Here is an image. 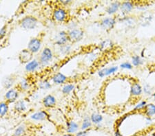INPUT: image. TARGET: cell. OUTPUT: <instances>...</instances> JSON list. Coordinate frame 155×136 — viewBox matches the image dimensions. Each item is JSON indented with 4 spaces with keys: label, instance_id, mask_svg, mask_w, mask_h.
<instances>
[{
    "label": "cell",
    "instance_id": "1",
    "mask_svg": "<svg viewBox=\"0 0 155 136\" xmlns=\"http://www.w3.org/2000/svg\"><path fill=\"white\" fill-rule=\"evenodd\" d=\"M19 24L20 26L25 30H33L38 25V20L35 17L27 15L20 19Z\"/></svg>",
    "mask_w": 155,
    "mask_h": 136
},
{
    "label": "cell",
    "instance_id": "2",
    "mask_svg": "<svg viewBox=\"0 0 155 136\" xmlns=\"http://www.w3.org/2000/svg\"><path fill=\"white\" fill-rule=\"evenodd\" d=\"M69 41L72 43H76L81 41L84 36V32L81 29L74 28L68 32Z\"/></svg>",
    "mask_w": 155,
    "mask_h": 136
},
{
    "label": "cell",
    "instance_id": "3",
    "mask_svg": "<svg viewBox=\"0 0 155 136\" xmlns=\"http://www.w3.org/2000/svg\"><path fill=\"white\" fill-rule=\"evenodd\" d=\"M53 59V54L51 49L49 48H45L42 50L41 55L39 57V63L42 65H47L51 62Z\"/></svg>",
    "mask_w": 155,
    "mask_h": 136
},
{
    "label": "cell",
    "instance_id": "4",
    "mask_svg": "<svg viewBox=\"0 0 155 136\" xmlns=\"http://www.w3.org/2000/svg\"><path fill=\"white\" fill-rule=\"evenodd\" d=\"M41 39L39 37H34L32 38L28 44V48L27 49L31 51L32 54H35L38 52L41 48Z\"/></svg>",
    "mask_w": 155,
    "mask_h": 136
},
{
    "label": "cell",
    "instance_id": "5",
    "mask_svg": "<svg viewBox=\"0 0 155 136\" xmlns=\"http://www.w3.org/2000/svg\"><path fill=\"white\" fill-rule=\"evenodd\" d=\"M19 61L22 64L28 63L30 61L32 60L33 58V54L31 51H29L28 49H24L20 52L19 54Z\"/></svg>",
    "mask_w": 155,
    "mask_h": 136
},
{
    "label": "cell",
    "instance_id": "6",
    "mask_svg": "<svg viewBox=\"0 0 155 136\" xmlns=\"http://www.w3.org/2000/svg\"><path fill=\"white\" fill-rule=\"evenodd\" d=\"M53 18L57 22H64L67 18V12L63 8H57L53 11Z\"/></svg>",
    "mask_w": 155,
    "mask_h": 136
},
{
    "label": "cell",
    "instance_id": "7",
    "mask_svg": "<svg viewBox=\"0 0 155 136\" xmlns=\"http://www.w3.org/2000/svg\"><path fill=\"white\" fill-rule=\"evenodd\" d=\"M69 41L68 32L61 31L57 34L55 38H54V43L59 46H64L67 44V42Z\"/></svg>",
    "mask_w": 155,
    "mask_h": 136
},
{
    "label": "cell",
    "instance_id": "8",
    "mask_svg": "<svg viewBox=\"0 0 155 136\" xmlns=\"http://www.w3.org/2000/svg\"><path fill=\"white\" fill-rule=\"evenodd\" d=\"M19 97V90L15 88H11L6 93L5 98L8 103H13L17 101Z\"/></svg>",
    "mask_w": 155,
    "mask_h": 136
},
{
    "label": "cell",
    "instance_id": "9",
    "mask_svg": "<svg viewBox=\"0 0 155 136\" xmlns=\"http://www.w3.org/2000/svg\"><path fill=\"white\" fill-rule=\"evenodd\" d=\"M116 21L115 19L112 17H106V18H104L102 19L101 21V24H100V26L104 30H111L113 28V27L115 25Z\"/></svg>",
    "mask_w": 155,
    "mask_h": 136
},
{
    "label": "cell",
    "instance_id": "10",
    "mask_svg": "<svg viewBox=\"0 0 155 136\" xmlns=\"http://www.w3.org/2000/svg\"><path fill=\"white\" fill-rule=\"evenodd\" d=\"M42 103H43V105L45 107L52 108L56 105V98H54V96L48 94L44 98L43 100H42Z\"/></svg>",
    "mask_w": 155,
    "mask_h": 136
},
{
    "label": "cell",
    "instance_id": "11",
    "mask_svg": "<svg viewBox=\"0 0 155 136\" xmlns=\"http://www.w3.org/2000/svg\"><path fill=\"white\" fill-rule=\"evenodd\" d=\"M48 118V115L45 111H39L35 112L31 115L32 120L35 121H43L46 120Z\"/></svg>",
    "mask_w": 155,
    "mask_h": 136
},
{
    "label": "cell",
    "instance_id": "12",
    "mask_svg": "<svg viewBox=\"0 0 155 136\" xmlns=\"http://www.w3.org/2000/svg\"><path fill=\"white\" fill-rule=\"evenodd\" d=\"M117 70H118V68H117V67L112 66V67H110V68L102 69L101 70H100L99 71L98 74L100 77L103 78V77H105V76H109L112 74L116 72Z\"/></svg>",
    "mask_w": 155,
    "mask_h": 136
},
{
    "label": "cell",
    "instance_id": "13",
    "mask_svg": "<svg viewBox=\"0 0 155 136\" xmlns=\"http://www.w3.org/2000/svg\"><path fill=\"white\" fill-rule=\"evenodd\" d=\"M14 109L16 111V112L19 113H24L27 109L26 103H25L24 101L22 100H17L16 102L15 103Z\"/></svg>",
    "mask_w": 155,
    "mask_h": 136
},
{
    "label": "cell",
    "instance_id": "14",
    "mask_svg": "<svg viewBox=\"0 0 155 136\" xmlns=\"http://www.w3.org/2000/svg\"><path fill=\"white\" fill-rule=\"evenodd\" d=\"M67 79H68V77L61 72H57L52 78L53 83L55 84H58V85L64 83L67 81Z\"/></svg>",
    "mask_w": 155,
    "mask_h": 136
},
{
    "label": "cell",
    "instance_id": "15",
    "mask_svg": "<svg viewBox=\"0 0 155 136\" xmlns=\"http://www.w3.org/2000/svg\"><path fill=\"white\" fill-rule=\"evenodd\" d=\"M79 128L78 124L76 123L74 121H68L66 124V131L68 133L74 134V133H77Z\"/></svg>",
    "mask_w": 155,
    "mask_h": 136
},
{
    "label": "cell",
    "instance_id": "16",
    "mask_svg": "<svg viewBox=\"0 0 155 136\" xmlns=\"http://www.w3.org/2000/svg\"><path fill=\"white\" fill-rule=\"evenodd\" d=\"M15 81V78L13 76H8L3 79L2 85L5 89L10 90L11 89V87L13 85Z\"/></svg>",
    "mask_w": 155,
    "mask_h": 136
},
{
    "label": "cell",
    "instance_id": "17",
    "mask_svg": "<svg viewBox=\"0 0 155 136\" xmlns=\"http://www.w3.org/2000/svg\"><path fill=\"white\" fill-rule=\"evenodd\" d=\"M39 62L35 59V60H32L28 63H27L26 67H25V69L28 72H32V71H35L39 68Z\"/></svg>",
    "mask_w": 155,
    "mask_h": 136
},
{
    "label": "cell",
    "instance_id": "18",
    "mask_svg": "<svg viewBox=\"0 0 155 136\" xmlns=\"http://www.w3.org/2000/svg\"><path fill=\"white\" fill-rule=\"evenodd\" d=\"M120 6H121V4H120L119 2H112V3L107 8L106 12L110 14H114L118 11L119 8H120Z\"/></svg>",
    "mask_w": 155,
    "mask_h": 136
},
{
    "label": "cell",
    "instance_id": "19",
    "mask_svg": "<svg viewBox=\"0 0 155 136\" xmlns=\"http://www.w3.org/2000/svg\"><path fill=\"white\" fill-rule=\"evenodd\" d=\"M133 4L131 2H124L121 4L120 8L124 13H128L133 9Z\"/></svg>",
    "mask_w": 155,
    "mask_h": 136
},
{
    "label": "cell",
    "instance_id": "20",
    "mask_svg": "<svg viewBox=\"0 0 155 136\" xmlns=\"http://www.w3.org/2000/svg\"><path fill=\"white\" fill-rule=\"evenodd\" d=\"M30 86H31V85H30L29 81L28 79L24 78L19 82L18 85V90L21 91H26L27 90H28Z\"/></svg>",
    "mask_w": 155,
    "mask_h": 136
},
{
    "label": "cell",
    "instance_id": "21",
    "mask_svg": "<svg viewBox=\"0 0 155 136\" xmlns=\"http://www.w3.org/2000/svg\"><path fill=\"white\" fill-rule=\"evenodd\" d=\"M142 93V87L139 83H135L131 87V93L133 96H138Z\"/></svg>",
    "mask_w": 155,
    "mask_h": 136
},
{
    "label": "cell",
    "instance_id": "22",
    "mask_svg": "<svg viewBox=\"0 0 155 136\" xmlns=\"http://www.w3.org/2000/svg\"><path fill=\"white\" fill-rule=\"evenodd\" d=\"M26 127L24 125L19 126L13 133L12 136H24L26 135Z\"/></svg>",
    "mask_w": 155,
    "mask_h": 136
},
{
    "label": "cell",
    "instance_id": "23",
    "mask_svg": "<svg viewBox=\"0 0 155 136\" xmlns=\"http://www.w3.org/2000/svg\"><path fill=\"white\" fill-rule=\"evenodd\" d=\"M145 112H146V115L149 117H151V116L155 115V105L153 104H148V105H146V107H145Z\"/></svg>",
    "mask_w": 155,
    "mask_h": 136
},
{
    "label": "cell",
    "instance_id": "24",
    "mask_svg": "<svg viewBox=\"0 0 155 136\" xmlns=\"http://www.w3.org/2000/svg\"><path fill=\"white\" fill-rule=\"evenodd\" d=\"M92 126V121L91 120V118L86 117L84 119L83 122H82L81 126V129L82 131H86L87 128H91Z\"/></svg>",
    "mask_w": 155,
    "mask_h": 136
},
{
    "label": "cell",
    "instance_id": "25",
    "mask_svg": "<svg viewBox=\"0 0 155 136\" xmlns=\"http://www.w3.org/2000/svg\"><path fill=\"white\" fill-rule=\"evenodd\" d=\"M9 109L8 103L7 102L0 103V116H4L7 114Z\"/></svg>",
    "mask_w": 155,
    "mask_h": 136
},
{
    "label": "cell",
    "instance_id": "26",
    "mask_svg": "<svg viewBox=\"0 0 155 136\" xmlns=\"http://www.w3.org/2000/svg\"><path fill=\"white\" fill-rule=\"evenodd\" d=\"M91 120L92 123H94V125H98L103 120V116L99 114V113H92L91 116Z\"/></svg>",
    "mask_w": 155,
    "mask_h": 136
},
{
    "label": "cell",
    "instance_id": "27",
    "mask_svg": "<svg viewBox=\"0 0 155 136\" xmlns=\"http://www.w3.org/2000/svg\"><path fill=\"white\" fill-rule=\"evenodd\" d=\"M74 89V85H72V84H67V85H65L63 88H62L61 91L62 93H64V94H68L71 92V91H73Z\"/></svg>",
    "mask_w": 155,
    "mask_h": 136
},
{
    "label": "cell",
    "instance_id": "28",
    "mask_svg": "<svg viewBox=\"0 0 155 136\" xmlns=\"http://www.w3.org/2000/svg\"><path fill=\"white\" fill-rule=\"evenodd\" d=\"M152 20V16L149 14H144V16L143 17H141V22L142 26H146L147 25H148L150 24V22Z\"/></svg>",
    "mask_w": 155,
    "mask_h": 136
},
{
    "label": "cell",
    "instance_id": "29",
    "mask_svg": "<svg viewBox=\"0 0 155 136\" xmlns=\"http://www.w3.org/2000/svg\"><path fill=\"white\" fill-rule=\"evenodd\" d=\"M39 87L41 90H48L51 87V85L49 81L47 80H43L39 82Z\"/></svg>",
    "mask_w": 155,
    "mask_h": 136
},
{
    "label": "cell",
    "instance_id": "30",
    "mask_svg": "<svg viewBox=\"0 0 155 136\" xmlns=\"http://www.w3.org/2000/svg\"><path fill=\"white\" fill-rule=\"evenodd\" d=\"M71 50V46L69 44H65L64 46H60L59 51L62 54H68Z\"/></svg>",
    "mask_w": 155,
    "mask_h": 136
},
{
    "label": "cell",
    "instance_id": "31",
    "mask_svg": "<svg viewBox=\"0 0 155 136\" xmlns=\"http://www.w3.org/2000/svg\"><path fill=\"white\" fill-rule=\"evenodd\" d=\"M112 46V42L110 40H109V39L104 41L101 44H100V47H101V48L102 49H104V50L105 49L111 48Z\"/></svg>",
    "mask_w": 155,
    "mask_h": 136
},
{
    "label": "cell",
    "instance_id": "32",
    "mask_svg": "<svg viewBox=\"0 0 155 136\" xmlns=\"http://www.w3.org/2000/svg\"><path fill=\"white\" fill-rule=\"evenodd\" d=\"M132 64L134 66H139L142 63V61L139 56H134L132 59Z\"/></svg>",
    "mask_w": 155,
    "mask_h": 136
},
{
    "label": "cell",
    "instance_id": "33",
    "mask_svg": "<svg viewBox=\"0 0 155 136\" xmlns=\"http://www.w3.org/2000/svg\"><path fill=\"white\" fill-rule=\"evenodd\" d=\"M120 67L123 69H127V70H131L132 68V65L129 62H125V63H121Z\"/></svg>",
    "mask_w": 155,
    "mask_h": 136
},
{
    "label": "cell",
    "instance_id": "34",
    "mask_svg": "<svg viewBox=\"0 0 155 136\" xmlns=\"http://www.w3.org/2000/svg\"><path fill=\"white\" fill-rule=\"evenodd\" d=\"M146 106V101H141V103H139V104H137L136 105V107H134V109L135 110H138L140 109H142L145 107Z\"/></svg>",
    "mask_w": 155,
    "mask_h": 136
},
{
    "label": "cell",
    "instance_id": "35",
    "mask_svg": "<svg viewBox=\"0 0 155 136\" xmlns=\"http://www.w3.org/2000/svg\"><path fill=\"white\" fill-rule=\"evenodd\" d=\"M151 90L152 89L150 88V87L148 85H146V86L144 87V91L146 93H147V94H150L151 93Z\"/></svg>",
    "mask_w": 155,
    "mask_h": 136
},
{
    "label": "cell",
    "instance_id": "36",
    "mask_svg": "<svg viewBox=\"0 0 155 136\" xmlns=\"http://www.w3.org/2000/svg\"><path fill=\"white\" fill-rule=\"evenodd\" d=\"M87 133L86 131H81L77 132L75 136H87Z\"/></svg>",
    "mask_w": 155,
    "mask_h": 136
},
{
    "label": "cell",
    "instance_id": "37",
    "mask_svg": "<svg viewBox=\"0 0 155 136\" xmlns=\"http://www.w3.org/2000/svg\"><path fill=\"white\" fill-rule=\"evenodd\" d=\"M6 33V27H3V28H1L0 30V37L2 38L4 36H5V34Z\"/></svg>",
    "mask_w": 155,
    "mask_h": 136
},
{
    "label": "cell",
    "instance_id": "38",
    "mask_svg": "<svg viewBox=\"0 0 155 136\" xmlns=\"http://www.w3.org/2000/svg\"><path fill=\"white\" fill-rule=\"evenodd\" d=\"M114 136H122L121 133H120L119 130H117L115 133H114Z\"/></svg>",
    "mask_w": 155,
    "mask_h": 136
},
{
    "label": "cell",
    "instance_id": "39",
    "mask_svg": "<svg viewBox=\"0 0 155 136\" xmlns=\"http://www.w3.org/2000/svg\"><path fill=\"white\" fill-rule=\"evenodd\" d=\"M60 2H61V4L66 5V4H69V3H71V1H61Z\"/></svg>",
    "mask_w": 155,
    "mask_h": 136
},
{
    "label": "cell",
    "instance_id": "40",
    "mask_svg": "<svg viewBox=\"0 0 155 136\" xmlns=\"http://www.w3.org/2000/svg\"><path fill=\"white\" fill-rule=\"evenodd\" d=\"M61 136H75V135L74 134H71V133H65V134H64L63 135H61Z\"/></svg>",
    "mask_w": 155,
    "mask_h": 136
},
{
    "label": "cell",
    "instance_id": "41",
    "mask_svg": "<svg viewBox=\"0 0 155 136\" xmlns=\"http://www.w3.org/2000/svg\"><path fill=\"white\" fill-rule=\"evenodd\" d=\"M153 96H154V98H155V92L154 93V94H153Z\"/></svg>",
    "mask_w": 155,
    "mask_h": 136
},
{
    "label": "cell",
    "instance_id": "42",
    "mask_svg": "<svg viewBox=\"0 0 155 136\" xmlns=\"http://www.w3.org/2000/svg\"><path fill=\"white\" fill-rule=\"evenodd\" d=\"M24 136H26V135H24Z\"/></svg>",
    "mask_w": 155,
    "mask_h": 136
}]
</instances>
